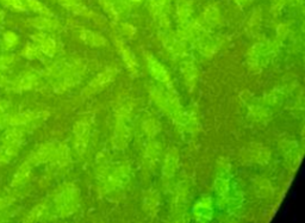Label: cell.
I'll return each mask as SVG.
<instances>
[{
    "label": "cell",
    "mask_w": 305,
    "mask_h": 223,
    "mask_svg": "<svg viewBox=\"0 0 305 223\" xmlns=\"http://www.w3.org/2000/svg\"><path fill=\"white\" fill-rule=\"evenodd\" d=\"M132 108H134V104L129 99L121 101L116 108V121L111 142L114 148L118 151L125 149L131 140Z\"/></svg>",
    "instance_id": "obj_2"
},
{
    "label": "cell",
    "mask_w": 305,
    "mask_h": 223,
    "mask_svg": "<svg viewBox=\"0 0 305 223\" xmlns=\"http://www.w3.org/2000/svg\"><path fill=\"white\" fill-rule=\"evenodd\" d=\"M187 198H188V185L186 183H179L177 186L176 193L173 198V211L176 216L173 217L177 221H183V215H185L186 207H187Z\"/></svg>",
    "instance_id": "obj_14"
},
{
    "label": "cell",
    "mask_w": 305,
    "mask_h": 223,
    "mask_svg": "<svg viewBox=\"0 0 305 223\" xmlns=\"http://www.w3.org/2000/svg\"><path fill=\"white\" fill-rule=\"evenodd\" d=\"M130 174L131 169L126 163L110 167L107 163L104 162L97 171L98 190L101 194H107L118 189H122L130 182Z\"/></svg>",
    "instance_id": "obj_3"
},
{
    "label": "cell",
    "mask_w": 305,
    "mask_h": 223,
    "mask_svg": "<svg viewBox=\"0 0 305 223\" xmlns=\"http://www.w3.org/2000/svg\"><path fill=\"white\" fill-rule=\"evenodd\" d=\"M115 46L117 48L118 54L121 55L122 60L125 64L126 68L132 75H137L138 73V64L136 60V56L134 55V53L131 52V49L128 47V44L123 41L122 38L120 37H115L114 38Z\"/></svg>",
    "instance_id": "obj_16"
},
{
    "label": "cell",
    "mask_w": 305,
    "mask_h": 223,
    "mask_svg": "<svg viewBox=\"0 0 305 223\" xmlns=\"http://www.w3.org/2000/svg\"><path fill=\"white\" fill-rule=\"evenodd\" d=\"M284 2H285V0H273V7H272L273 12L278 13L279 10L284 6Z\"/></svg>",
    "instance_id": "obj_31"
},
{
    "label": "cell",
    "mask_w": 305,
    "mask_h": 223,
    "mask_svg": "<svg viewBox=\"0 0 305 223\" xmlns=\"http://www.w3.org/2000/svg\"><path fill=\"white\" fill-rule=\"evenodd\" d=\"M80 39L85 44L91 47H104L106 46V39L99 33L94 32V31L83 29L80 31Z\"/></svg>",
    "instance_id": "obj_24"
},
{
    "label": "cell",
    "mask_w": 305,
    "mask_h": 223,
    "mask_svg": "<svg viewBox=\"0 0 305 223\" xmlns=\"http://www.w3.org/2000/svg\"><path fill=\"white\" fill-rule=\"evenodd\" d=\"M194 43H196L197 49H198L200 54L206 56V58H210V56L214 55L221 49L223 41L218 38L211 37L209 33H205V35L197 38Z\"/></svg>",
    "instance_id": "obj_17"
},
{
    "label": "cell",
    "mask_w": 305,
    "mask_h": 223,
    "mask_svg": "<svg viewBox=\"0 0 305 223\" xmlns=\"http://www.w3.org/2000/svg\"><path fill=\"white\" fill-rule=\"evenodd\" d=\"M162 33L160 35L161 42L163 47L167 49L169 54L176 58H183L186 55V42L183 41L177 33L169 32V30H161Z\"/></svg>",
    "instance_id": "obj_11"
},
{
    "label": "cell",
    "mask_w": 305,
    "mask_h": 223,
    "mask_svg": "<svg viewBox=\"0 0 305 223\" xmlns=\"http://www.w3.org/2000/svg\"><path fill=\"white\" fill-rule=\"evenodd\" d=\"M178 165H179V151L177 148H171L165 157L162 166V176L165 178H172L176 174Z\"/></svg>",
    "instance_id": "obj_20"
},
{
    "label": "cell",
    "mask_w": 305,
    "mask_h": 223,
    "mask_svg": "<svg viewBox=\"0 0 305 223\" xmlns=\"http://www.w3.org/2000/svg\"><path fill=\"white\" fill-rule=\"evenodd\" d=\"M287 32H289V27L287 25H279L278 30H276V33H278V38L279 41L278 42H281V39H284L285 37H286Z\"/></svg>",
    "instance_id": "obj_29"
},
{
    "label": "cell",
    "mask_w": 305,
    "mask_h": 223,
    "mask_svg": "<svg viewBox=\"0 0 305 223\" xmlns=\"http://www.w3.org/2000/svg\"><path fill=\"white\" fill-rule=\"evenodd\" d=\"M129 2H132V4H140L141 1H142V0H128Z\"/></svg>",
    "instance_id": "obj_33"
},
{
    "label": "cell",
    "mask_w": 305,
    "mask_h": 223,
    "mask_svg": "<svg viewBox=\"0 0 305 223\" xmlns=\"http://www.w3.org/2000/svg\"><path fill=\"white\" fill-rule=\"evenodd\" d=\"M60 210L63 216H69L78 209L80 203L79 189L73 184L64 186L60 193Z\"/></svg>",
    "instance_id": "obj_7"
},
{
    "label": "cell",
    "mask_w": 305,
    "mask_h": 223,
    "mask_svg": "<svg viewBox=\"0 0 305 223\" xmlns=\"http://www.w3.org/2000/svg\"><path fill=\"white\" fill-rule=\"evenodd\" d=\"M260 22H261V12L260 10L254 11V13L250 16L249 21H248V29H249V32H254L256 29H259Z\"/></svg>",
    "instance_id": "obj_28"
},
{
    "label": "cell",
    "mask_w": 305,
    "mask_h": 223,
    "mask_svg": "<svg viewBox=\"0 0 305 223\" xmlns=\"http://www.w3.org/2000/svg\"><path fill=\"white\" fill-rule=\"evenodd\" d=\"M149 96L152 100L159 106V109L166 112L173 120L178 128L183 130L185 111L183 110V105L174 89H167V87L162 89L161 86L152 85L149 86Z\"/></svg>",
    "instance_id": "obj_1"
},
{
    "label": "cell",
    "mask_w": 305,
    "mask_h": 223,
    "mask_svg": "<svg viewBox=\"0 0 305 223\" xmlns=\"http://www.w3.org/2000/svg\"><path fill=\"white\" fill-rule=\"evenodd\" d=\"M203 21H204L205 24L210 25V27H216V25H218L222 21V17L218 8L214 6V5L206 7L204 10V13H203Z\"/></svg>",
    "instance_id": "obj_26"
},
{
    "label": "cell",
    "mask_w": 305,
    "mask_h": 223,
    "mask_svg": "<svg viewBox=\"0 0 305 223\" xmlns=\"http://www.w3.org/2000/svg\"><path fill=\"white\" fill-rule=\"evenodd\" d=\"M182 59L183 61L180 64V72H182L183 81H185V85L188 89V91H193L197 83H198L199 70L197 68L196 64H194L193 59L190 58V56L185 55Z\"/></svg>",
    "instance_id": "obj_13"
},
{
    "label": "cell",
    "mask_w": 305,
    "mask_h": 223,
    "mask_svg": "<svg viewBox=\"0 0 305 223\" xmlns=\"http://www.w3.org/2000/svg\"><path fill=\"white\" fill-rule=\"evenodd\" d=\"M287 95V87H275L274 90H272L270 93H267L264 97V99L261 101L264 104H266L268 108L272 109L273 106H279L284 100L285 96Z\"/></svg>",
    "instance_id": "obj_23"
},
{
    "label": "cell",
    "mask_w": 305,
    "mask_h": 223,
    "mask_svg": "<svg viewBox=\"0 0 305 223\" xmlns=\"http://www.w3.org/2000/svg\"><path fill=\"white\" fill-rule=\"evenodd\" d=\"M229 173H230V162L227 159L222 158L217 163V176L214 179V194L217 198L218 208L227 207L228 197L230 193V182H229Z\"/></svg>",
    "instance_id": "obj_5"
},
{
    "label": "cell",
    "mask_w": 305,
    "mask_h": 223,
    "mask_svg": "<svg viewBox=\"0 0 305 223\" xmlns=\"http://www.w3.org/2000/svg\"><path fill=\"white\" fill-rule=\"evenodd\" d=\"M91 135V123L87 118L78 121L74 126V148L80 157L86 152Z\"/></svg>",
    "instance_id": "obj_9"
},
{
    "label": "cell",
    "mask_w": 305,
    "mask_h": 223,
    "mask_svg": "<svg viewBox=\"0 0 305 223\" xmlns=\"http://www.w3.org/2000/svg\"><path fill=\"white\" fill-rule=\"evenodd\" d=\"M160 207V197L159 193L156 191H147L143 196V202H142V208L146 211L147 215L151 217H155L157 214Z\"/></svg>",
    "instance_id": "obj_21"
},
{
    "label": "cell",
    "mask_w": 305,
    "mask_h": 223,
    "mask_svg": "<svg viewBox=\"0 0 305 223\" xmlns=\"http://www.w3.org/2000/svg\"><path fill=\"white\" fill-rule=\"evenodd\" d=\"M280 147L282 149V153H284L285 161H286L287 166H289L292 171L297 169L299 163H301L302 155H303V151H302L298 142L285 140L280 143Z\"/></svg>",
    "instance_id": "obj_12"
},
{
    "label": "cell",
    "mask_w": 305,
    "mask_h": 223,
    "mask_svg": "<svg viewBox=\"0 0 305 223\" xmlns=\"http://www.w3.org/2000/svg\"><path fill=\"white\" fill-rule=\"evenodd\" d=\"M254 186H255L256 196L261 197V198H270L273 196L272 184L266 178H258L254 183Z\"/></svg>",
    "instance_id": "obj_25"
},
{
    "label": "cell",
    "mask_w": 305,
    "mask_h": 223,
    "mask_svg": "<svg viewBox=\"0 0 305 223\" xmlns=\"http://www.w3.org/2000/svg\"><path fill=\"white\" fill-rule=\"evenodd\" d=\"M279 42H259L248 50L247 64L250 69L260 72L268 64L270 59L275 54Z\"/></svg>",
    "instance_id": "obj_4"
},
{
    "label": "cell",
    "mask_w": 305,
    "mask_h": 223,
    "mask_svg": "<svg viewBox=\"0 0 305 223\" xmlns=\"http://www.w3.org/2000/svg\"><path fill=\"white\" fill-rule=\"evenodd\" d=\"M192 215L197 222H210L214 216V203L211 197H203L192 208Z\"/></svg>",
    "instance_id": "obj_15"
},
{
    "label": "cell",
    "mask_w": 305,
    "mask_h": 223,
    "mask_svg": "<svg viewBox=\"0 0 305 223\" xmlns=\"http://www.w3.org/2000/svg\"><path fill=\"white\" fill-rule=\"evenodd\" d=\"M248 117L255 123H266L272 118V109L262 101L248 103Z\"/></svg>",
    "instance_id": "obj_18"
},
{
    "label": "cell",
    "mask_w": 305,
    "mask_h": 223,
    "mask_svg": "<svg viewBox=\"0 0 305 223\" xmlns=\"http://www.w3.org/2000/svg\"><path fill=\"white\" fill-rule=\"evenodd\" d=\"M298 1H299V2H301V4H302V1H303V0H298Z\"/></svg>",
    "instance_id": "obj_34"
},
{
    "label": "cell",
    "mask_w": 305,
    "mask_h": 223,
    "mask_svg": "<svg viewBox=\"0 0 305 223\" xmlns=\"http://www.w3.org/2000/svg\"><path fill=\"white\" fill-rule=\"evenodd\" d=\"M147 67H148L149 73L155 80L159 81L160 84H162L167 89H174L168 70L154 55H147Z\"/></svg>",
    "instance_id": "obj_10"
},
{
    "label": "cell",
    "mask_w": 305,
    "mask_h": 223,
    "mask_svg": "<svg viewBox=\"0 0 305 223\" xmlns=\"http://www.w3.org/2000/svg\"><path fill=\"white\" fill-rule=\"evenodd\" d=\"M242 161L245 163H254V165H267L271 160L270 148L264 145H250L244 149L241 154Z\"/></svg>",
    "instance_id": "obj_8"
},
{
    "label": "cell",
    "mask_w": 305,
    "mask_h": 223,
    "mask_svg": "<svg viewBox=\"0 0 305 223\" xmlns=\"http://www.w3.org/2000/svg\"><path fill=\"white\" fill-rule=\"evenodd\" d=\"M142 129L149 139H154L161 131V124L156 118L147 117L142 122Z\"/></svg>",
    "instance_id": "obj_27"
},
{
    "label": "cell",
    "mask_w": 305,
    "mask_h": 223,
    "mask_svg": "<svg viewBox=\"0 0 305 223\" xmlns=\"http://www.w3.org/2000/svg\"><path fill=\"white\" fill-rule=\"evenodd\" d=\"M122 29H123V32L128 36H134L135 33H136V29H135V28L130 24H123Z\"/></svg>",
    "instance_id": "obj_30"
},
{
    "label": "cell",
    "mask_w": 305,
    "mask_h": 223,
    "mask_svg": "<svg viewBox=\"0 0 305 223\" xmlns=\"http://www.w3.org/2000/svg\"><path fill=\"white\" fill-rule=\"evenodd\" d=\"M235 2L240 6H244V5H247L249 2V0H235Z\"/></svg>",
    "instance_id": "obj_32"
},
{
    "label": "cell",
    "mask_w": 305,
    "mask_h": 223,
    "mask_svg": "<svg viewBox=\"0 0 305 223\" xmlns=\"http://www.w3.org/2000/svg\"><path fill=\"white\" fill-rule=\"evenodd\" d=\"M161 157V145L156 141H151L146 146L145 154H143V161H145L146 167L154 169L156 167Z\"/></svg>",
    "instance_id": "obj_19"
},
{
    "label": "cell",
    "mask_w": 305,
    "mask_h": 223,
    "mask_svg": "<svg viewBox=\"0 0 305 223\" xmlns=\"http://www.w3.org/2000/svg\"><path fill=\"white\" fill-rule=\"evenodd\" d=\"M118 74L117 67H107L105 70L100 72L99 74L95 75L94 78L87 84V86L85 87L84 91L81 92V96L85 98L92 97V96L97 95L100 91H103L104 89L112 83L115 80L116 77Z\"/></svg>",
    "instance_id": "obj_6"
},
{
    "label": "cell",
    "mask_w": 305,
    "mask_h": 223,
    "mask_svg": "<svg viewBox=\"0 0 305 223\" xmlns=\"http://www.w3.org/2000/svg\"><path fill=\"white\" fill-rule=\"evenodd\" d=\"M192 1L190 0H179L177 6V19L180 27H185L190 23L192 16Z\"/></svg>",
    "instance_id": "obj_22"
}]
</instances>
